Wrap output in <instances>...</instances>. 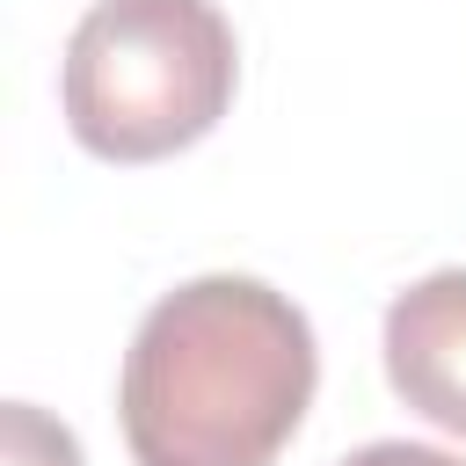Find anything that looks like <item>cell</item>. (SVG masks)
I'll use <instances>...</instances> for the list:
<instances>
[{"mask_svg": "<svg viewBox=\"0 0 466 466\" xmlns=\"http://www.w3.org/2000/svg\"><path fill=\"white\" fill-rule=\"evenodd\" d=\"M0 466H87V459L58 415H44L36 400H7L0 408Z\"/></svg>", "mask_w": 466, "mask_h": 466, "instance_id": "277c9868", "label": "cell"}, {"mask_svg": "<svg viewBox=\"0 0 466 466\" xmlns=\"http://www.w3.org/2000/svg\"><path fill=\"white\" fill-rule=\"evenodd\" d=\"M320 350L262 277H189L146 306L116 415L138 466H277L313 408Z\"/></svg>", "mask_w": 466, "mask_h": 466, "instance_id": "6da1fadb", "label": "cell"}, {"mask_svg": "<svg viewBox=\"0 0 466 466\" xmlns=\"http://www.w3.org/2000/svg\"><path fill=\"white\" fill-rule=\"evenodd\" d=\"M342 466H466L459 451H437V444H408V437H379L364 451H350Z\"/></svg>", "mask_w": 466, "mask_h": 466, "instance_id": "5b68a950", "label": "cell"}, {"mask_svg": "<svg viewBox=\"0 0 466 466\" xmlns=\"http://www.w3.org/2000/svg\"><path fill=\"white\" fill-rule=\"evenodd\" d=\"M386 379L422 422L466 437V269H430L386 306Z\"/></svg>", "mask_w": 466, "mask_h": 466, "instance_id": "3957f363", "label": "cell"}, {"mask_svg": "<svg viewBox=\"0 0 466 466\" xmlns=\"http://www.w3.org/2000/svg\"><path fill=\"white\" fill-rule=\"evenodd\" d=\"M240 80L233 22L211 0H95L58 66L66 131L116 167L197 146Z\"/></svg>", "mask_w": 466, "mask_h": 466, "instance_id": "7a4b0ae2", "label": "cell"}]
</instances>
